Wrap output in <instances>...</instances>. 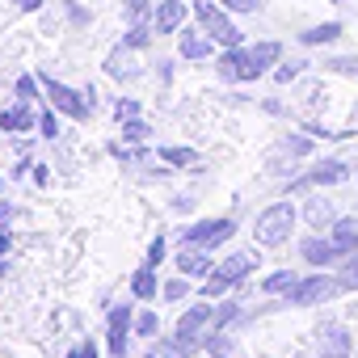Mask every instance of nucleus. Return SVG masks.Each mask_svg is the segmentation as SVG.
Instances as JSON below:
<instances>
[{
	"label": "nucleus",
	"mask_w": 358,
	"mask_h": 358,
	"mask_svg": "<svg viewBox=\"0 0 358 358\" xmlns=\"http://www.w3.org/2000/svg\"><path fill=\"white\" fill-rule=\"evenodd\" d=\"M282 59V47L278 43H257V47H228L224 55H220V80H228V85H249V80H257V76H266L274 64Z\"/></svg>",
	"instance_id": "obj_1"
},
{
	"label": "nucleus",
	"mask_w": 358,
	"mask_h": 358,
	"mask_svg": "<svg viewBox=\"0 0 358 358\" xmlns=\"http://www.w3.org/2000/svg\"><path fill=\"white\" fill-rule=\"evenodd\" d=\"M291 232H295V203H270V207L257 215V224H253V236H257V245H266V249L287 245Z\"/></svg>",
	"instance_id": "obj_2"
},
{
	"label": "nucleus",
	"mask_w": 358,
	"mask_h": 358,
	"mask_svg": "<svg viewBox=\"0 0 358 358\" xmlns=\"http://www.w3.org/2000/svg\"><path fill=\"white\" fill-rule=\"evenodd\" d=\"M253 270H262V253H232V257H224V266H215V274L203 282V291L207 295H224V291H232L236 282H245Z\"/></svg>",
	"instance_id": "obj_3"
},
{
	"label": "nucleus",
	"mask_w": 358,
	"mask_h": 358,
	"mask_svg": "<svg viewBox=\"0 0 358 358\" xmlns=\"http://www.w3.org/2000/svg\"><path fill=\"white\" fill-rule=\"evenodd\" d=\"M194 17H199L203 34H207L211 43H220V47H241V43H245V34H241V30L232 26L228 9L211 5V0H199V5H194Z\"/></svg>",
	"instance_id": "obj_4"
},
{
	"label": "nucleus",
	"mask_w": 358,
	"mask_h": 358,
	"mask_svg": "<svg viewBox=\"0 0 358 358\" xmlns=\"http://www.w3.org/2000/svg\"><path fill=\"white\" fill-rule=\"evenodd\" d=\"M38 80H43V89H47V97H51V106H55L59 114H68V118H76V122H85V118L93 114V89L80 93V89H68V85H59V80H51V76H38Z\"/></svg>",
	"instance_id": "obj_5"
},
{
	"label": "nucleus",
	"mask_w": 358,
	"mask_h": 358,
	"mask_svg": "<svg viewBox=\"0 0 358 358\" xmlns=\"http://www.w3.org/2000/svg\"><path fill=\"white\" fill-rule=\"evenodd\" d=\"M228 236H236V220L215 215V220H194V224L182 232V245H186V249H215V245H224Z\"/></svg>",
	"instance_id": "obj_6"
},
{
	"label": "nucleus",
	"mask_w": 358,
	"mask_h": 358,
	"mask_svg": "<svg viewBox=\"0 0 358 358\" xmlns=\"http://www.w3.org/2000/svg\"><path fill=\"white\" fill-rule=\"evenodd\" d=\"M337 291H345V287H341V278L312 274V278H295V287L287 291V303H295V308H312V303H324V299H333Z\"/></svg>",
	"instance_id": "obj_7"
},
{
	"label": "nucleus",
	"mask_w": 358,
	"mask_h": 358,
	"mask_svg": "<svg viewBox=\"0 0 358 358\" xmlns=\"http://www.w3.org/2000/svg\"><path fill=\"white\" fill-rule=\"evenodd\" d=\"M127 337H131V303H118L110 308V329H106V350L114 358L127 354Z\"/></svg>",
	"instance_id": "obj_8"
},
{
	"label": "nucleus",
	"mask_w": 358,
	"mask_h": 358,
	"mask_svg": "<svg viewBox=\"0 0 358 358\" xmlns=\"http://www.w3.org/2000/svg\"><path fill=\"white\" fill-rule=\"evenodd\" d=\"M186 0H156V9H152V30L156 34H177L186 22Z\"/></svg>",
	"instance_id": "obj_9"
},
{
	"label": "nucleus",
	"mask_w": 358,
	"mask_h": 358,
	"mask_svg": "<svg viewBox=\"0 0 358 358\" xmlns=\"http://www.w3.org/2000/svg\"><path fill=\"white\" fill-rule=\"evenodd\" d=\"M350 177V169L341 164V160H324V164H316L312 173H303L299 182H295V190H312V186H337V182H345Z\"/></svg>",
	"instance_id": "obj_10"
},
{
	"label": "nucleus",
	"mask_w": 358,
	"mask_h": 358,
	"mask_svg": "<svg viewBox=\"0 0 358 358\" xmlns=\"http://www.w3.org/2000/svg\"><path fill=\"white\" fill-rule=\"evenodd\" d=\"M299 253H303V262H308V266H316V270H324V266L341 262V253H337V245H333L329 236H308V241L299 245Z\"/></svg>",
	"instance_id": "obj_11"
},
{
	"label": "nucleus",
	"mask_w": 358,
	"mask_h": 358,
	"mask_svg": "<svg viewBox=\"0 0 358 358\" xmlns=\"http://www.w3.org/2000/svg\"><path fill=\"white\" fill-rule=\"evenodd\" d=\"M177 270H182L186 278H211L215 274L207 249H182V253H177Z\"/></svg>",
	"instance_id": "obj_12"
},
{
	"label": "nucleus",
	"mask_w": 358,
	"mask_h": 358,
	"mask_svg": "<svg viewBox=\"0 0 358 358\" xmlns=\"http://www.w3.org/2000/svg\"><path fill=\"white\" fill-rule=\"evenodd\" d=\"M329 241L337 245L341 262H345V257H354V253H358V224H354V220H337V224L329 228Z\"/></svg>",
	"instance_id": "obj_13"
},
{
	"label": "nucleus",
	"mask_w": 358,
	"mask_h": 358,
	"mask_svg": "<svg viewBox=\"0 0 358 358\" xmlns=\"http://www.w3.org/2000/svg\"><path fill=\"white\" fill-rule=\"evenodd\" d=\"M341 38V22H320V26H308L299 34L303 47H324V43H337Z\"/></svg>",
	"instance_id": "obj_14"
},
{
	"label": "nucleus",
	"mask_w": 358,
	"mask_h": 358,
	"mask_svg": "<svg viewBox=\"0 0 358 358\" xmlns=\"http://www.w3.org/2000/svg\"><path fill=\"white\" fill-rule=\"evenodd\" d=\"M106 72H110L114 80H135V76H139V68L131 64V55H127V47H114V51L106 55Z\"/></svg>",
	"instance_id": "obj_15"
},
{
	"label": "nucleus",
	"mask_w": 358,
	"mask_h": 358,
	"mask_svg": "<svg viewBox=\"0 0 358 358\" xmlns=\"http://www.w3.org/2000/svg\"><path fill=\"white\" fill-rule=\"evenodd\" d=\"M211 51H215V43L207 38V34H182V55L186 59H211Z\"/></svg>",
	"instance_id": "obj_16"
},
{
	"label": "nucleus",
	"mask_w": 358,
	"mask_h": 358,
	"mask_svg": "<svg viewBox=\"0 0 358 358\" xmlns=\"http://www.w3.org/2000/svg\"><path fill=\"white\" fill-rule=\"evenodd\" d=\"M320 358H350V337L341 329H329L320 337Z\"/></svg>",
	"instance_id": "obj_17"
},
{
	"label": "nucleus",
	"mask_w": 358,
	"mask_h": 358,
	"mask_svg": "<svg viewBox=\"0 0 358 358\" xmlns=\"http://www.w3.org/2000/svg\"><path fill=\"white\" fill-rule=\"evenodd\" d=\"M34 122H38V118L30 114V106H26V101H17L9 114H0V127H5V131H30Z\"/></svg>",
	"instance_id": "obj_18"
},
{
	"label": "nucleus",
	"mask_w": 358,
	"mask_h": 358,
	"mask_svg": "<svg viewBox=\"0 0 358 358\" xmlns=\"http://www.w3.org/2000/svg\"><path fill=\"white\" fill-rule=\"evenodd\" d=\"M156 270L152 266H143V270H135V278H131V295L135 299H156Z\"/></svg>",
	"instance_id": "obj_19"
},
{
	"label": "nucleus",
	"mask_w": 358,
	"mask_h": 358,
	"mask_svg": "<svg viewBox=\"0 0 358 358\" xmlns=\"http://www.w3.org/2000/svg\"><path fill=\"white\" fill-rule=\"evenodd\" d=\"M152 34H156L152 22H135V26L122 34V47H127V51H143V47H152Z\"/></svg>",
	"instance_id": "obj_20"
},
{
	"label": "nucleus",
	"mask_w": 358,
	"mask_h": 358,
	"mask_svg": "<svg viewBox=\"0 0 358 358\" xmlns=\"http://www.w3.org/2000/svg\"><path fill=\"white\" fill-rule=\"evenodd\" d=\"M156 156L169 160V164H182V169H186V164H199V152H194V148H160Z\"/></svg>",
	"instance_id": "obj_21"
},
{
	"label": "nucleus",
	"mask_w": 358,
	"mask_h": 358,
	"mask_svg": "<svg viewBox=\"0 0 358 358\" xmlns=\"http://www.w3.org/2000/svg\"><path fill=\"white\" fill-rule=\"evenodd\" d=\"M291 287H295V274H291V270H278V274L262 278V291H266V295H278V291H291Z\"/></svg>",
	"instance_id": "obj_22"
},
{
	"label": "nucleus",
	"mask_w": 358,
	"mask_h": 358,
	"mask_svg": "<svg viewBox=\"0 0 358 358\" xmlns=\"http://www.w3.org/2000/svg\"><path fill=\"white\" fill-rule=\"evenodd\" d=\"M148 135H152V127H148L143 118H127V122H122V139H127V143H143Z\"/></svg>",
	"instance_id": "obj_23"
},
{
	"label": "nucleus",
	"mask_w": 358,
	"mask_h": 358,
	"mask_svg": "<svg viewBox=\"0 0 358 358\" xmlns=\"http://www.w3.org/2000/svg\"><path fill=\"white\" fill-rule=\"evenodd\" d=\"M152 9L156 5H148V0H122V17L135 26V22H143V17H152Z\"/></svg>",
	"instance_id": "obj_24"
},
{
	"label": "nucleus",
	"mask_w": 358,
	"mask_h": 358,
	"mask_svg": "<svg viewBox=\"0 0 358 358\" xmlns=\"http://www.w3.org/2000/svg\"><path fill=\"white\" fill-rule=\"evenodd\" d=\"M324 68L337 72V76H358V59H354V55H329Z\"/></svg>",
	"instance_id": "obj_25"
},
{
	"label": "nucleus",
	"mask_w": 358,
	"mask_h": 358,
	"mask_svg": "<svg viewBox=\"0 0 358 358\" xmlns=\"http://www.w3.org/2000/svg\"><path fill=\"white\" fill-rule=\"evenodd\" d=\"M303 68H308L303 59H287V64H278V68H274V80H278V85H291Z\"/></svg>",
	"instance_id": "obj_26"
},
{
	"label": "nucleus",
	"mask_w": 358,
	"mask_h": 358,
	"mask_svg": "<svg viewBox=\"0 0 358 358\" xmlns=\"http://www.w3.org/2000/svg\"><path fill=\"white\" fill-rule=\"evenodd\" d=\"M278 152H282V156H308V152H312V143H308L303 135H287V139L278 143Z\"/></svg>",
	"instance_id": "obj_27"
},
{
	"label": "nucleus",
	"mask_w": 358,
	"mask_h": 358,
	"mask_svg": "<svg viewBox=\"0 0 358 358\" xmlns=\"http://www.w3.org/2000/svg\"><path fill=\"white\" fill-rule=\"evenodd\" d=\"M203 345L211 350V358H228V350H232V341L224 337V329H220V333H207V337H203Z\"/></svg>",
	"instance_id": "obj_28"
},
{
	"label": "nucleus",
	"mask_w": 358,
	"mask_h": 358,
	"mask_svg": "<svg viewBox=\"0 0 358 358\" xmlns=\"http://www.w3.org/2000/svg\"><path fill=\"white\" fill-rule=\"evenodd\" d=\"M160 295H164V299H173V303H177V299H186V295H190V278L182 274V278L164 282V287H160Z\"/></svg>",
	"instance_id": "obj_29"
},
{
	"label": "nucleus",
	"mask_w": 358,
	"mask_h": 358,
	"mask_svg": "<svg viewBox=\"0 0 358 358\" xmlns=\"http://www.w3.org/2000/svg\"><path fill=\"white\" fill-rule=\"evenodd\" d=\"M38 85H43L38 76H17V97L22 101H38Z\"/></svg>",
	"instance_id": "obj_30"
},
{
	"label": "nucleus",
	"mask_w": 358,
	"mask_h": 358,
	"mask_svg": "<svg viewBox=\"0 0 358 358\" xmlns=\"http://www.w3.org/2000/svg\"><path fill=\"white\" fill-rule=\"evenodd\" d=\"M236 316H241V308H236V303H220V308H215V316H211V324H215V329H228Z\"/></svg>",
	"instance_id": "obj_31"
},
{
	"label": "nucleus",
	"mask_w": 358,
	"mask_h": 358,
	"mask_svg": "<svg viewBox=\"0 0 358 358\" xmlns=\"http://www.w3.org/2000/svg\"><path fill=\"white\" fill-rule=\"evenodd\" d=\"M341 287H345V291H358V253L345 257V266H341Z\"/></svg>",
	"instance_id": "obj_32"
},
{
	"label": "nucleus",
	"mask_w": 358,
	"mask_h": 358,
	"mask_svg": "<svg viewBox=\"0 0 358 358\" xmlns=\"http://www.w3.org/2000/svg\"><path fill=\"white\" fill-rule=\"evenodd\" d=\"M38 131H43V139H55V135H59V118H55V110H43V114H38Z\"/></svg>",
	"instance_id": "obj_33"
},
{
	"label": "nucleus",
	"mask_w": 358,
	"mask_h": 358,
	"mask_svg": "<svg viewBox=\"0 0 358 358\" xmlns=\"http://www.w3.org/2000/svg\"><path fill=\"white\" fill-rule=\"evenodd\" d=\"M114 118H118V122H127V118H139V101H135V97H122V101L114 106Z\"/></svg>",
	"instance_id": "obj_34"
},
{
	"label": "nucleus",
	"mask_w": 358,
	"mask_h": 358,
	"mask_svg": "<svg viewBox=\"0 0 358 358\" xmlns=\"http://www.w3.org/2000/svg\"><path fill=\"white\" fill-rule=\"evenodd\" d=\"M164 253H169V241H164V236H156V241H152V245H148V266H152V270H156V266H160V262H164Z\"/></svg>",
	"instance_id": "obj_35"
},
{
	"label": "nucleus",
	"mask_w": 358,
	"mask_h": 358,
	"mask_svg": "<svg viewBox=\"0 0 358 358\" xmlns=\"http://www.w3.org/2000/svg\"><path fill=\"white\" fill-rule=\"evenodd\" d=\"M156 329H160V320H156V312H143V316L135 320V333H139V337H156Z\"/></svg>",
	"instance_id": "obj_36"
},
{
	"label": "nucleus",
	"mask_w": 358,
	"mask_h": 358,
	"mask_svg": "<svg viewBox=\"0 0 358 358\" xmlns=\"http://www.w3.org/2000/svg\"><path fill=\"white\" fill-rule=\"evenodd\" d=\"M156 350H160L164 358H194V350H182V345H177V341H173V337H164V341H160Z\"/></svg>",
	"instance_id": "obj_37"
},
{
	"label": "nucleus",
	"mask_w": 358,
	"mask_h": 358,
	"mask_svg": "<svg viewBox=\"0 0 358 358\" xmlns=\"http://www.w3.org/2000/svg\"><path fill=\"white\" fill-rule=\"evenodd\" d=\"M224 9H228V13H257L262 0H224Z\"/></svg>",
	"instance_id": "obj_38"
},
{
	"label": "nucleus",
	"mask_w": 358,
	"mask_h": 358,
	"mask_svg": "<svg viewBox=\"0 0 358 358\" xmlns=\"http://www.w3.org/2000/svg\"><path fill=\"white\" fill-rule=\"evenodd\" d=\"M13 5H17L22 13H38V9H43V0H13Z\"/></svg>",
	"instance_id": "obj_39"
},
{
	"label": "nucleus",
	"mask_w": 358,
	"mask_h": 358,
	"mask_svg": "<svg viewBox=\"0 0 358 358\" xmlns=\"http://www.w3.org/2000/svg\"><path fill=\"white\" fill-rule=\"evenodd\" d=\"M13 249V232L9 228H0V253H9Z\"/></svg>",
	"instance_id": "obj_40"
},
{
	"label": "nucleus",
	"mask_w": 358,
	"mask_h": 358,
	"mask_svg": "<svg viewBox=\"0 0 358 358\" xmlns=\"http://www.w3.org/2000/svg\"><path fill=\"white\" fill-rule=\"evenodd\" d=\"M47 177H51L47 164H34V182H38V186H47Z\"/></svg>",
	"instance_id": "obj_41"
},
{
	"label": "nucleus",
	"mask_w": 358,
	"mask_h": 358,
	"mask_svg": "<svg viewBox=\"0 0 358 358\" xmlns=\"http://www.w3.org/2000/svg\"><path fill=\"white\" fill-rule=\"evenodd\" d=\"M13 220V203H0V224H9Z\"/></svg>",
	"instance_id": "obj_42"
},
{
	"label": "nucleus",
	"mask_w": 358,
	"mask_h": 358,
	"mask_svg": "<svg viewBox=\"0 0 358 358\" xmlns=\"http://www.w3.org/2000/svg\"><path fill=\"white\" fill-rule=\"evenodd\" d=\"M80 358H97V345H93V341H85V345H80Z\"/></svg>",
	"instance_id": "obj_43"
},
{
	"label": "nucleus",
	"mask_w": 358,
	"mask_h": 358,
	"mask_svg": "<svg viewBox=\"0 0 358 358\" xmlns=\"http://www.w3.org/2000/svg\"><path fill=\"white\" fill-rule=\"evenodd\" d=\"M5 270H9V266H5V262H0V274H5Z\"/></svg>",
	"instance_id": "obj_44"
},
{
	"label": "nucleus",
	"mask_w": 358,
	"mask_h": 358,
	"mask_svg": "<svg viewBox=\"0 0 358 358\" xmlns=\"http://www.w3.org/2000/svg\"><path fill=\"white\" fill-rule=\"evenodd\" d=\"M0 186H5V182H0Z\"/></svg>",
	"instance_id": "obj_45"
},
{
	"label": "nucleus",
	"mask_w": 358,
	"mask_h": 358,
	"mask_svg": "<svg viewBox=\"0 0 358 358\" xmlns=\"http://www.w3.org/2000/svg\"><path fill=\"white\" fill-rule=\"evenodd\" d=\"M354 358H358V354H354Z\"/></svg>",
	"instance_id": "obj_46"
}]
</instances>
